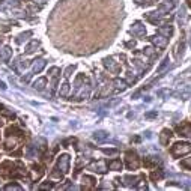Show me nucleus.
<instances>
[{
  "mask_svg": "<svg viewBox=\"0 0 191 191\" xmlns=\"http://www.w3.org/2000/svg\"><path fill=\"white\" fill-rule=\"evenodd\" d=\"M145 53H146L148 56H152V48H150V47H148V48H145Z\"/></svg>",
  "mask_w": 191,
  "mask_h": 191,
  "instance_id": "nucleus-12",
  "label": "nucleus"
},
{
  "mask_svg": "<svg viewBox=\"0 0 191 191\" xmlns=\"http://www.w3.org/2000/svg\"><path fill=\"white\" fill-rule=\"evenodd\" d=\"M105 138H107V134L103 133V131H99V133L95 134V140H99V142H103V140H105Z\"/></svg>",
  "mask_w": 191,
  "mask_h": 191,
  "instance_id": "nucleus-5",
  "label": "nucleus"
},
{
  "mask_svg": "<svg viewBox=\"0 0 191 191\" xmlns=\"http://www.w3.org/2000/svg\"><path fill=\"white\" fill-rule=\"evenodd\" d=\"M160 33H164L165 36H169L172 33V27L170 26L169 27H160Z\"/></svg>",
  "mask_w": 191,
  "mask_h": 191,
  "instance_id": "nucleus-6",
  "label": "nucleus"
},
{
  "mask_svg": "<svg viewBox=\"0 0 191 191\" xmlns=\"http://www.w3.org/2000/svg\"><path fill=\"white\" fill-rule=\"evenodd\" d=\"M68 91H69V86H68V84H63V86H62V91H60V95H66Z\"/></svg>",
  "mask_w": 191,
  "mask_h": 191,
  "instance_id": "nucleus-10",
  "label": "nucleus"
},
{
  "mask_svg": "<svg viewBox=\"0 0 191 191\" xmlns=\"http://www.w3.org/2000/svg\"><path fill=\"white\" fill-rule=\"evenodd\" d=\"M135 2H137V3H148L149 0H135Z\"/></svg>",
  "mask_w": 191,
  "mask_h": 191,
  "instance_id": "nucleus-13",
  "label": "nucleus"
},
{
  "mask_svg": "<svg viewBox=\"0 0 191 191\" xmlns=\"http://www.w3.org/2000/svg\"><path fill=\"white\" fill-rule=\"evenodd\" d=\"M44 84H45V80H44V78H41V80H38V83H35V87H38V89H42V87H44Z\"/></svg>",
  "mask_w": 191,
  "mask_h": 191,
  "instance_id": "nucleus-9",
  "label": "nucleus"
},
{
  "mask_svg": "<svg viewBox=\"0 0 191 191\" xmlns=\"http://www.w3.org/2000/svg\"><path fill=\"white\" fill-rule=\"evenodd\" d=\"M36 47H38V42H36V41H33V42H32V44L27 47V53H32V51H35L33 48H36Z\"/></svg>",
  "mask_w": 191,
  "mask_h": 191,
  "instance_id": "nucleus-8",
  "label": "nucleus"
},
{
  "mask_svg": "<svg viewBox=\"0 0 191 191\" xmlns=\"http://www.w3.org/2000/svg\"><path fill=\"white\" fill-rule=\"evenodd\" d=\"M110 169H111V170H120V169H122V162H120V161H113V162H110Z\"/></svg>",
  "mask_w": 191,
  "mask_h": 191,
  "instance_id": "nucleus-4",
  "label": "nucleus"
},
{
  "mask_svg": "<svg viewBox=\"0 0 191 191\" xmlns=\"http://www.w3.org/2000/svg\"><path fill=\"white\" fill-rule=\"evenodd\" d=\"M44 65H45V62H44V60H39V63H38V65H35V71L39 72V71L44 68Z\"/></svg>",
  "mask_w": 191,
  "mask_h": 191,
  "instance_id": "nucleus-7",
  "label": "nucleus"
},
{
  "mask_svg": "<svg viewBox=\"0 0 191 191\" xmlns=\"http://www.w3.org/2000/svg\"><path fill=\"white\" fill-rule=\"evenodd\" d=\"M175 154H187V152L191 150V146L188 143H177L175 145Z\"/></svg>",
  "mask_w": 191,
  "mask_h": 191,
  "instance_id": "nucleus-1",
  "label": "nucleus"
},
{
  "mask_svg": "<svg viewBox=\"0 0 191 191\" xmlns=\"http://www.w3.org/2000/svg\"><path fill=\"white\" fill-rule=\"evenodd\" d=\"M116 84H118V87H119V89H125V83H123V81L116 80Z\"/></svg>",
  "mask_w": 191,
  "mask_h": 191,
  "instance_id": "nucleus-11",
  "label": "nucleus"
},
{
  "mask_svg": "<svg viewBox=\"0 0 191 191\" xmlns=\"http://www.w3.org/2000/svg\"><path fill=\"white\" fill-rule=\"evenodd\" d=\"M59 165H62L63 172H66V167H68V157H66V155H63V157L60 158V161H59Z\"/></svg>",
  "mask_w": 191,
  "mask_h": 191,
  "instance_id": "nucleus-3",
  "label": "nucleus"
},
{
  "mask_svg": "<svg viewBox=\"0 0 191 191\" xmlns=\"http://www.w3.org/2000/svg\"><path fill=\"white\" fill-rule=\"evenodd\" d=\"M154 42H155L158 47H165V44H167V39H165V38H162V36H155V38H154Z\"/></svg>",
  "mask_w": 191,
  "mask_h": 191,
  "instance_id": "nucleus-2",
  "label": "nucleus"
}]
</instances>
